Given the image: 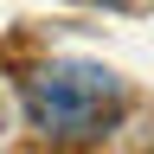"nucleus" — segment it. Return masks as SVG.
Returning a JSON list of instances; mask_svg holds the SVG:
<instances>
[{
  "label": "nucleus",
  "mask_w": 154,
  "mask_h": 154,
  "mask_svg": "<svg viewBox=\"0 0 154 154\" xmlns=\"http://www.w3.org/2000/svg\"><path fill=\"white\" fill-rule=\"evenodd\" d=\"M116 116H122V77L109 64L64 58L26 84V122L45 141H96V135H109Z\"/></svg>",
  "instance_id": "obj_1"
}]
</instances>
